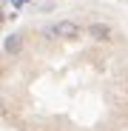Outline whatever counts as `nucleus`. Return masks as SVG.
<instances>
[{
  "instance_id": "obj_2",
  "label": "nucleus",
  "mask_w": 128,
  "mask_h": 131,
  "mask_svg": "<svg viewBox=\"0 0 128 131\" xmlns=\"http://www.w3.org/2000/svg\"><path fill=\"white\" fill-rule=\"evenodd\" d=\"M88 34L94 40H108L111 37V26H105V23H91L88 26Z\"/></svg>"
},
{
  "instance_id": "obj_3",
  "label": "nucleus",
  "mask_w": 128,
  "mask_h": 131,
  "mask_svg": "<svg viewBox=\"0 0 128 131\" xmlns=\"http://www.w3.org/2000/svg\"><path fill=\"white\" fill-rule=\"evenodd\" d=\"M20 49H23V37H20V34H9L6 37V51L9 54H17Z\"/></svg>"
},
{
  "instance_id": "obj_1",
  "label": "nucleus",
  "mask_w": 128,
  "mask_h": 131,
  "mask_svg": "<svg viewBox=\"0 0 128 131\" xmlns=\"http://www.w3.org/2000/svg\"><path fill=\"white\" fill-rule=\"evenodd\" d=\"M49 34H57L63 40H80V26L71 23V20H60L54 29H49Z\"/></svg>"
}]
</instances>
